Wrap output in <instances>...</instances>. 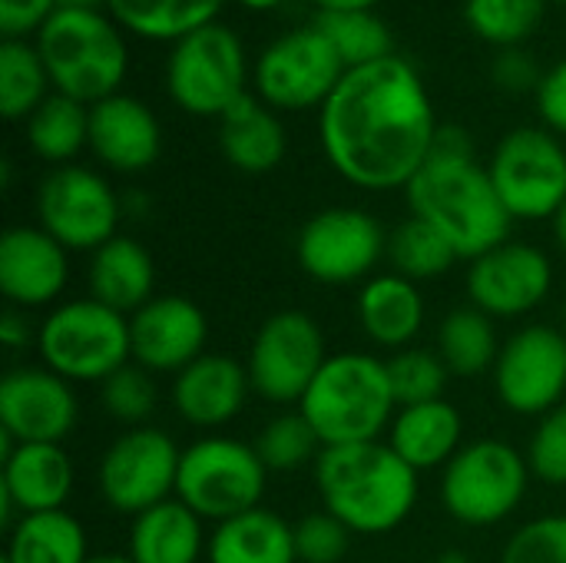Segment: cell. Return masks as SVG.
<instances>
[{
    "mask_svg": "<svg viewBox=\"0 0 566 563\" xmlns=\"http://www.w3.org/2000/svg\"><path fill=\"white\" fill-rule=\"evenodd\" d=\"M438 116L421 70L401 53L345 70L318 110V139L328 166L371 192L408 189L431 156Z\"/></svg>",
    "mask_w": 566,
    "mask_h": 563,
    "instance_id": "6da1fadb",
    "label": "cell"
},
{
    "mask_svg": "<svg viewBox=\"0 0 566 563\" xmlns=\"http://www.w3.org/2000/svg\"><path fill=\"white\" fill-rule=\"evenodd\" d=\"M315 488L322 508L365 538L398 531L418 504V471L388 441L322 448Z\"/></svg>",
    "mask_w": 566,
    "mask_h": 563,
    "instance_id": "7a4b0ae2",
    "label": "cell"
},
{
    "mask_svg": "<svg viewBox=\"0 0 566 563\" xmlns=\"http://www.w3.org/2000/svg\"><path fill=\"white\" fill-rule=\"evenodd\" d=\"M415 219L441 232L458 259H478L511 239V212L504 209L488 166L478 156H428L405 189Z\"/></svg>",
    "mask_w": 566,
    "mask_h": 563,
    "instance_id": "3957f363",
    "label": "cell"
},
{
    "mask_svg": "<svg viewBox=\"0 0 566 563\" xmlns=\"http://www.w3.org/2000/svg\"><path fill=\"white\" fill-rule=\"evenodd\" d=\"M298 411L318 435L322 448L381 441L398 415L388 362L368 352L328 355L298 402Z\"/></svg>",
    "mask_w": 566,
    "mask_h": 563,
    "instance_id": "277c9868",
    "label": "cell"
},
{
    "mask_svg": "<svg viewBox=\"0 0 566 563\" xmlns=\"http://www.w3.org/2000/svg\"><path fill=\"white\" fill-rule=\"evenodd\" d=\"M33 46L56 93L83 106L123 93L129 46L106 10H56L33 37Z\"/></svg>",
    "mask_w": 566,
    "mask_h": 563,
    "instance_id": "5b68a950",
    "label": "cell"
},
{
    "mask_svg": "<svg viewBox=\"0 0 566 563\" xmlns=\"http://www.w3.org/2000/svg\"><path fill=\"white\" fill-rule=\"evenodd\" d=\"M40 362L70 385H103L133 362L129 315L83 295L56 302L36 325Z\"/></svg>",
    "mask_w": 566,
    "mask_h": 563,
    "instance_id": "8992f818",
    "label": "cell"
},
{
    "mask_svg": "<svg viewBox=\"0 0 566 563\" xmlns=\"http://www.w3.org/2000/svg\"><path fill=\"white\" fill-rule=\"evenodd\" d=\"M531 478L524 451L501 438H478L441 471V508L464 528H497L517 514Z\"/></svg>",
    "mask_w": 566,
    "mask_h": 563,
    "instance_id": "52a82bcc",
    "label": "cell"
},
{
    "mask_svg": "<svg viewBox=\"0 0 566 563\" xmlns=\"http://www.w3.org/2000/svg\"><path fill=\"white\" fill-rule=\"evenodd\" d=\"M252 66L242 37L212 20L179 37L166 56V93L189 116H222L249 93Z\"/></svg>",
    "mask_w": 566,
    "mask_h": 563,
    "instance_id": "ba28073f",
    "label": "cell"
},
{
    "mask_svg": "<svg viewBox=\"0 0 566 563\" xmlns=\"http://www.w3.org/2000/svg\"><path fill=\"white\" fill-rule=\"evenodd\" d=\"M269 488V468L255 445L229 435H206L182 448L176 498L202 521L222 524L262 508Z\"/></svg>",
    "mask_w": 566,
    "mask_h": 563,
    "instance_id": "9c48e42d",
    "label": "cell"
},
{
    "mask_svg": "<svg viewBox=\"0 0 566 563\" xmlns=\"http://www.w3.org/2000/svg\"><path fill=\"white\" fill-rule=\"evenodd\" d=\"M488 173L514 222L554 219L566 202V146L547 126L504 133L488 159Z\"/></svg>",
    "mask_w": 566,
    "mask_h": 563,
    "instance_id": "30bf717a",
    "label": "cell"
},
{
    "mask_svg": "<svg viewBox=\"0 0 566 563\" xmlns=\"http://www.w3.org/2000/svg\"><path fill=\"white\" fill-rule=\"evenodd\" d=\"M345 76V63L332 40L315 27L279 33L252 63V93L275 113L322 110Z\"/></svg>",
    "mask_w": 566,
    "mask_h": 563,
    "instance_id": "8fae6325",
    "label": "cell"
},
{
    "mask_svg": "<svg viewBox=\"0 0 566 563\" xmlns=\"http://www.w3.org/2000/svg\"><path fill=\"white\" fill-rule=\"evenodd\" d=\"M123 199L109 179L90 166L70 163L50 169L36 186V226L66 252H96L119 236Z\"/></svg>",
    "mask_w": 566,
    "mask_h": 563,
    "instance_id": "7c38bea8",
    "label": "cell"
},
{
    "mask_svg": "<svg viewBox=\"0 0 566 563\" xmlns=\"http://www.w3.org/2000/svg\"><path fill=\"white\" fill-rule=\"evenodd\" d=\"M328 362V345L322 325L298 309H282L269 315L245 358V372L252 382V392L265 398L269 405L289 408L298 405Z\"/></svg>",
    "mask_w": 566,
    "mask_h": 563,
    "instance_id": "4fadbf2b",
    "label": "cell"
},
{
    "mask_svg": "<svg viewBox=\"0 0 566 563\" xmlns=\"http://www.w3.org/2000/svg\"><path fill=\"white\" fill-rule=\"evenodd\" d=\"M182 448L159 428H126L103 451L96 468V488L109 511L139 518L143 511L176 498Z\"/></svg>",
    "mask_w": 566,
    "mask_h": 563,
    "instance_id": "5bb4252c",
    "label": "cell"
},
{
    "mask_svg": "<svg viewBox=\"0 0 566 563\" xmlns=\"http://www.w3.org/2000/svg\"><path fill=\"white\" fill-rule=\"evenodd\" d=\"M385 256L388 232L371 212L355 206L315 212L295 239V259L302 272L322 285H365Z\"/></svg>",
    "mask_w": 566,
    "mask_h": 563,
    "instance_id": "9a60e30c",
    "label": "cell"
},
{
    "mask_svg": "<svg viewBox=\"0 0 566 563\" xmlns=\"http://www.w3.org/2000/svg\"><path fill=\"white\" fill-rule=\"evenodd\" d=\"M497 402L521 418H544L566 402V332L554 325L517 329L491 372Z\"/></svg>",
    "mask_w": 566,
    "mask_h": 563,
    "instance_id": "2e32d148",
    "label": "cell"
},
{
    "mask_svg": "<svg viewBox=\"0 0 566 563\" xmlns=\"http://www.w3.org/2000/svg\"><path fill=\"white\" fill-rule=\"evenodd\" d=\"M464 285L471 305L491 315L494 322L524 319L551 299L554 262L544 249L507 239L497 249L471 259Z\"/></svg>",
    "mask_w": 566,
    "mask_h": 563,
    "instance_id": "e0dca14e",
    "label": "cell"
},
{
    "mask_svg": "<svg viewBox=\"0 0 566 563\" xmlns=\"http://www.w3.org/2000/svg\"><path fill=\"white\" fill-rule=\"evenodd\" d=\"M80 421V398L46 365H20L0 382V438L13 445H63Z\"/></svg>",
    "mask_w": 566,
    "mask_h": 563,
    "instance_id": "ac0fdd59",
    "label": "cell"
},
{
    "mask_svg": "<svg viewBox=\"0 0 566 563\" xmlns=\"http://www.w3.org/2000/svg\"><path fill=\"white\" fill-rule=\"evenodd\" d=\"M133 362L149 375H179L209 345V319L186 295H156L129 315Z\"/></svg>",
    "mask_w": 566,
    "mask_h": 563,
    "instance_id": "d6986e66",
    "label": "cell"
},
{
    "mask_svg": "<svg viewBox=\"0 0 566 563\" xmlns=\"http://www.w3.org/2000/svg\"><path fill=\"white\" fill-rule=\"evenodd\" d=\"M70 282V252L40 226H10L0 236V292L10 309L56 305Z\"/></svg>",
    "mask_w": 566,
    "mask_h": 563,
    "instance_id": "ffe728a7",
    "label": "cell"
},
{
    "mask_svg": "<svg viewBox=\"0 0 566 563\" xmlns=\"http://www.w3.org/2000/svg\"><path fill=\"white\" fill-rule=\"evenodd\" d=\"M90 153L109 173H146L163 153V126L143 100L116 93L90 106Z\"/></svg>",
    "mask_w": 566,
    "mask_h": 563,
    "instance_id": "44dd1931",
    "label": "cell"
},
{
    "mask_svg": "<svg viewBox=\"0 0 566 563\" xmlns=\"http://www.w3.org/2000/svg\"><path fill=\"white\" fill-rule=\"evenodd\" d=\"M249 392L252 382L245 365H239L232 355L206 352L172 378L169 402L186 425L212 431L242 415Z\"/></svg>",
    "mask_w": 566,
    "mask_h": 563,
    "instance_id": "7402d4cb",
    "label": "cell"
},
{
    "mask_svg": "<svg viewBox=\"0 0 566 563\" xmlns=\"http://www.w3.org/2000/svg\"><path fill=\"white\" fill-rule=\"evenodd\" d=\"M3 468H0V491H3V524L10 511L23 514H46L63 511L73 494V461L63 445H13L3 441Z\"/></svg>",
    "mask_w": 566,
    "mask_h": 563,
    "instance_id": "603a6c76",
    "label": "cell"
},
{
    "mask_svg": "<svg viewBox=\"0 0 566 563\" xmlns=\"http://www.w3.org/2000/svg\"><path fill=\"white\" fill-rule=\"evenodd\" d=\"M355 315H358L361 335L371 345L401 352V348H411L415 338L421 335L428 305H424L418 282H411L398 272H381L361 285Z\"/></svg>",
    "mask_w": 566,
    "mask_h": 563,
    "instance_id": "cb8c5ba5",
    "label": "cell"
},
{
    "mask_svg": "<svg viewBox=\"0 0 566 563\" xmlns=\"http://www.w3.org/2000/svg\"><path fill=\"white\" fill-rule=\"evenodd\" d=\"M385 441L421 475V471H444L451 458L464 448V418L448 402H421L398 408Z\"/></svg>",
    "mask_w": 566,
    "mask_h": 563,
    "instance_id": "d4e9b609",
    "label": "cell"
},
{
    "mask_svg": "<svg viewBox=\"0 0 566 563\" xmlns=\"http://www.w3.org/2000/svg\"><path fill=\"white\" fill-rule=\"evenodd\" d=\"M219 146L232 169L262 176L285 159L289 136L279 113L265 106L255 93H245L219 116Z\"/></svg>",
    "mask_w": 566,
    "mask_h": 563,
    "instance_id": "484cf974",
    "label": "cell"
},
{
    "mask_svg": "<svg viewBox=\"0 0 566 563\" xmlns=\"http://www.w3.org/2000/svg\"><path fill=\"white\" fill-rule=\"evenodd\" d=\"M86 285L90 299L133 315L149 299H156V262L149 249L133 236H113L90 256Z\"/></svg>",
    "mask_w": 566,
    "mask_h": 563,
    "instance_id": "4316f807",
    "label": "cell"
},
{
    "mask_svg": "<svg viewBox=\"0 0 566 563\" xmlns=\"http://www.w3.org/2000/svg\"><path fill=\"white\" fill-rule=\"evenodd\" d=\"M209 551L206 521L186 508L179 498H169L129 524V548L133 563H199Z\"/></svg>",
    "mask_w": 566,
    "mask_h": 563,
    "instance_id": "83f0119b",
    "label": "cell"
},
{
    "mask_svg": "<svg viewBox=\"0 0 566 563\" xmlns=\"http://www.w3.org/2000/svg\"><path fill=\"white\" fill-rule=\"evenodd\" d=\"M209 563H298L295 528L275 511L255 508L222 521L209 534Z\"/></svg>",
    "mask_w": 566,
    "mask_h": 563,
    "instance_id": "f1b7e54d",
    "label": "cell"
},
{
    "mask_svg": "<svg viewBox=\"0 0 566 563\" xmlns=\"http://www.w3.org/2000/svg\"><path fill=\"white\" fill-rule=\"evenodd\" d=\"M93 557L83 524L63 508L46 514H23L10 528L3 551L7 563H86Z\"/></svg>",
    "mask_w": 566,
    "mask_h": 563,
    "instance_id": "f546056e",
    "label": "cell"
},
{
    "mask_svg": "<svg viewBox=\"0 0 566 563\" xmlns=\"http://www.w3.org/2000/svg\"><path fill=\"white\" fill-rule=\"evenodd\" d=\"M501 345L504 342L497 338L494 319L474 305H464L441 319L434 352L441 355V362L454 378H478L494 372Z\"/></svg>",
    "mask_w": 566,
    "mask_h": 563,
    "instance_id": "4dcf8cb0",
    "label": "cell"
},
{
    "mask_svg": "<svg viewBox=\"0 0 566 563\" xmlns=\"http://www.w3.org/2000/svg\"><path fill=\"white\" fill-rule=\"evenodd\" d=\"M226 0H103V10L143 40L176 43L219 17Z\"/></svg>",
    "mask_w": 566,
    "mask_h": 563,
    "instance_id": "1f68e13d",
    "label": "cell"
},
{
    "mask_svg": "<svg viewBox=\"0 0 566 563\" xmlns=\"http://www.w3.org/2000/svg\"><path fill=\"white\" fill-rule=\"evenodd\" d=\"M27 143L33 156L53 169L70 166L83 149H90V106L53 90L27 116Z\"/></svg>",
    "mask_w": 566,
    "mask_h": 563,
    "instance_id": "d6a6232c",
    "label": "cell"
},
{
    "mask_svg": "<svg viewBox=\"0 0 566 563\" xmlns=\"http://www.w3.org/2000/svg\"><path fill=\"white\" fill-rule=\"evenodd\" d=\"M338 50L345 70L395 56V37L375 10H332L312 20Z\"/></svg>",
    "mask_w": 566,
    "mask_h": 563,
    "instance_id": "836d02e7",
    "label": "cell"
},
{
    "mask_svg": "<svg viewBox=\"0 0 566 563\" xmlns=\"http://www.w3.org/2000/svg\"><path fill=\"white\" fill-rule=\"evenodd\" d=\"M53 93L50 73L27 40L0 43V110L10 123L27 119Z\"/></svg>",
    "mask_w": 566,
    "mask_h": 563,
    "instance_id": "e575fe53",
    "label": "cell"
},
{
    "mask_svg": "<svg viewBox=\"0 0 566 563\" xmlns=\"http://www.w3.org/2000/svg\"><path fill=\"white\" fill-rule=\"evenodd\" d=\"M388 262H391V272L421 285V282L441 279L458 262V252L428 222L408 216L395 232H388Z\"/></svg>",
    "mask_w": 566,
    "mask_h": 563,
    "instance_id": "d590c367",
    "label": "cell"
},
{
    "mask_svg": "<svg viewBox=\"0 0 566 563\" xmlns=\"http://www.w3.org/2000/svg\"><path fill=\"white\" fill-rule=\"evenodd\" d=\"M547 0H464V23L484 43L521 46L544 20Z\"/></svg>",
    "mask_w": 566,
    "mask_h": 563,
    "instance_id": "8d00e7d4",
    "label": "cell"
},
{
    "mask_svg": "<svg viewBox=\"0 0 566 563\" xmlns=\"http://www.w3.org/2000/svg\"><path fill=\"white\" fill-rule=\"evenodd\" d=\"M255 451L269 471H298L322 455V441L302 411L275 415L255 438Z\"/></svg>",
    "mask_w": 566,
    "mask_h": 563,
    "instance_id": "74e56055",
    "label": "cell"
},
{
    "mask_svg": "<svg viewBox=\"0 0 566 563\" xmlns=\"http://www.w3.org/2000/svg\"><path fill=\"white\" fill-rule=\"evenodd\" d=\"M385 362H388V375H391V388H395L398 408L444 398V388H448L451 372H448V365L441 362L438 352H428L421 345H411V348L395 352Z\"/></svg>",
    "mask_w": 566,
    "mask_h": 563,
    "instance_id": "f35d334b",
    "label": "cell"
},
{
    "mask_svg": "<svg viewBox=\"0 0 566 563\" xmlns=\"http://www.w3.org/2000/svg\"><path fill=\"white\" fill-rule=\"evenodd\" d=\"M99 405L113 421H119L126 428H143V425H149V418L159 405V392H156L153 375L146 368H139L136 362H129L99 385Z\"/></svg>",
    "mask_w": 566,
    "mask_h": 563,
    "instance_id": "ab89813d",
    "label": "cell"
},
{
    "mask_svg": "<svg viewBox=\"0 0 566 563\" xmlns=\"http://www.w3.org/2000/svg\"><path fill=\"white\" fill-rule=\"evenodd\" d=\"M501 563H566V514H544L517 528Z\"/></svg>",
    "mask_w": 566,
    "mask_h": 563,
    "instance_id": "60d3db41",
    "label": "cell"
},
{
    "mask_svg": "<svg viewBox=\"0 0 566 563\" xmlns=\"http://www.w3.org/2000/svg\"><path fill=\"white\" fill-rule=\"evenodd\" d=\"M527 465L541 484L566 488V402L537 418L527 445Z\"/></svg>",
    "mask_w": 566,
    "mask_h": 563,
    "instance_id": "b9f144b4",
    "label": "cell"
},
{
    "mask_svg": "<svg viewBox=\"0 0 566 563\" xmlns=\"http://www.w3.org/2000/svg\"><path fill=\"white\" fill-rule=\"evenodd\" d=\"M348 548H352V531L325 508L315 514H305L295 524L298 563H342Z\"/></svg>",
    "mask_w": 566,
    "mask_h": 563,
    "instance_id": "7bdbcfd3",
    "label": "cell"
},
{
    "mask_svg": "<svg viewBox=\"0 0 566 563\" xmlns=\"http://www.w3.org/2000/svg\"><path fill=\"white\" fill-rule=\"evenodd\" d=\"M491 80L497 90H504L511 96H524V93H537L544 70H541L537 56L527 53L524 46H504L491 60Z\"/></svg>",
    "mask_w": 566,
    "mask_h": 563,
    "instance_id": "ee69618b",
    "label": "cell"
},
{
    "mask_svg": "<svg viewBox=\"0 0 566 563\" xmlns=\"http://www.w3.org/2000/svg\"><path fill=\"white\" fill-rule=\"evenodd\" d=\"M56 10V0H0V33L3 40L36 37Z\"/></svg>",
    "mask_w": 566,
    "mask_h": 563,
    "instance_id": "f6af8a7d",
    "label": "cell"
},
{
    "mask_svg": "<svg viewBox=\"0 0 566 563\" xmlns=\"http://www.w3.org/2000/svg\"><path fill=\"white\" fill-rule=\"evenodd\" d=\"M534 100H537V113L544 126L557 136H566V60L544 70V80Z\"/></svg>",
    "mask_w": 566,
    "mask_h": 563,
    "instance_id": "bcb514c9",
    "label": "cell"
},
{
    "mask_svg": "<svg viewBox=\"0 0 566 563\" xmlns=\"http://www.w3.org/2000/svg\"><path fill=\"white\" fill-rule=\"evenodd\" d=\"M0 342H3L10 352H20V348H27L30 342H36V329H30L27 312H20V309H7V312H3V319H0Z\"/></svg>",
    "mask_w": 566,
    "mask_h": 563,
    "instance_id": "7dc6e473",
    "label": "cell"
},
{
    "mask_svg": "<svg viewBox=\"0 0 566 563\" xmlns=\"http://www.w3.org/2000/svg\"><path fill=\"white\" fill-rule=\"evenodd\" d=\"M318 13H332V10H375L381 0H308Z\"/></svg>",
    "mask_w": 566,
    "mask_h": 563,
    "instance_id": "c3c4849f",
    "label": "cell"
},
{
    "mask_svg": "<svg viewBox=\"0 0 566 563\" xmlns=\"http://www.w3.org/2000/svg\"><path fill=\"white\" fill-rule=\"evenodd\" d=\"M551 229H554V239H557V246L566 252V202L557 209V216L551 219Z\"/></svg>",
    "mask_w": 566,
    "mask_h": 563,
    "instance_id": "681fc988",
    "label": "cell"
},
{
    "mask_svg": "<svg viewBox=\"0 0 566 563\" xmlns=\"http://www.w3.org/2000/svg\"><path fill=\"white\" fill-rule=\"evenodd\" d=\"M60 10H103V0H56Z\"/></svg>",
    "mask_w": 566,
    "mask_h": 563,
    "instance_id": "f907efd6",
    "label": "cell"
},
{
    "mask_svg": "<svg viewBox=\"0 0 566 563\" xmlns=\"http://www.w3.org/2000/svg\"><path fill=\"white\" fill-rule=\"evenodd\" d=\"M239 7H245V10H279L282 3H289V0H235Z\"/></svg>",
    "mask_w": 566,
    "mask_h": 563,
    "instance_id": "816d5d0a",
    "label": "cell"
},
{
    "mask_svg": "<svg viewBox=\"0 0 566 563\" xmlns=\"http://www.w3.org/2000/svg\"><path fill=\"white\" fill-rule=\"evenodd\" d=\"M434 563H474L464 551H458V548H451V551H441L438 557H434Z\"/></svg>",
    "mask_w": 566,
    "mask_h": 563,
    "instance_id": "f5cc1de1",
    "label": "cell"
},
{
    "mask_svg": "<svg viewBox=\"0 0 566 563\" xmlns=\"http://www.w3.org/2000/svg\"><path fill=\"white\" fill-rule=\"evenodd\" d=\"M86 563H133L129 554H93Z\"/></svg>",
    "mask_w": 566,
    "mask_h": 563,
    "instance_id": "db71d44e",
    "label": "cell"
},
{
    "mask_svg": "<svg viewBox=\"0 0 566 563\" xmlns=\"http://www.w3.org/2000/svg\"><path fill=\"white\" fill-rule=\"evenodd\" d=\"M564 332H566V295H564Z\"/></svg>",
    "mask_w": 566,
    "mask_h": 563,
    "instance_id": "11a10c76",
    "label": "cell"
},
{
    "mask_svg": "<svg viewBox=\"0 0 566 563\" xmlns=\"http://www.w3.org/2000/svg\"><path fill=\"white\" fill-rule=\"evenodd\" d=\"M547 3H566V0H547Z\"/></svg>",
    "mask_w": 566,
    "mask_h": 563,
    "instance_id": "9f6ffc18",
    "label": "cell"
},
{
    "mask_svg": "<svg viewBox=\"0 0 566 563\" xmlns=\"http://www.w3.org/2000/svg\"><path fill=\"white\" fill-rule=\"evenodd\" d=\"M0 563H7V561H3V557H0Z\"/></svg>",
    "mask_w": 566,
    "mask_h": 563,
    "instance_id": "6f0895ef",
    "label": "cell"
}]
</instances>
